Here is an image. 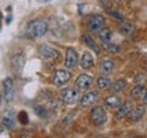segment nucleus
Listing matches in <instances>:
<instances>
[{
  "instance_id": "f257e3e1",
  "label": "nucleus",
  "mask_w": 147,
  "mask_h": 138,
  "mask_svg": "<svg viewBox=\"0 0 147 138\" xmlns=\"http://www.w3.org/2000/svg\"><path fill=\"white\" fill-rule=\"evenodd\" d=\"M89 119H90V122L93 123L94 126H97V127L105 126L106 122H108V115H106L105 108L101 105L93 107L89 112Z\"/></svg>"
},
{
  "instance_id": "f03ea898",
  "label": "nucleus",
  "mask_w": 147,
  "mask_h": 138,
  "mask_svg": "<svg viewBox=\"0 0 147 138\" xmlns=\"http://www.w3.org/2000/svg\"><path fill=\"white\" fill-rule=\"evenodd\" d=\"M48 32V23L42 19H36L29 23L27 26V34L30 37H41Z\"/></svg>"
},
{
  "instance_id": "7ed1b4c3",
  "label": "nucleus",
  "mask_w": 147,
  "mask_h": 138,
  "mask_svg": "<svg viewBox=\"0 0 147 138\" xmlns=\"http://www.w3.org/2000/svg\"><path fill=\"white\" fill-rule=\"evenodd\" d=\"M61 100L67 105H74L79 101V89L78 88H65L61 90Z\"/></svg>"
},
{
  "instance_id": "20e7f679",
  "label": "nucleus",
  "mask_w": 147,
  "mask_h": 138,
  "mask_svg": "<svg viewBox=\"0 0 147 138\" xmlns=\"http://www.w3.org/2000/svg\"><path fill=\"white\" fill-rule=\"evenodd\" d=\"M105 25V18L102 15H93L91 18L89 19L87 22V29H89V32L91 33H95L101 30L102 27Z\"/></svg>"
},
{
  "instance_id": "39448f33",
  "label": "nucleus",
  "mask_w": 147,
  "mask_h": 138,
  "mask_svg": "<svg viewBox=\"0 0 147 138\" xmlns=\"http://www.w3.org/2000/svg\"><path fill=\"white\" fill-rule=\"evenodd\" d=\"M71 73L68 70H57L55 75H53V84L56 86H63L71 80Z\"/></svg>"
},
{
  "instance_id": "423d86ee",
  "label": "nucleus",
  "mask_w": 147,
  "mask_h": 138,
  "mask_svg": "<svg viewBox=\"0 0 147 138\" xmlns=\"http://www.w3.org/2000/svg\"><path fill=\"white\" fill-rule=\"evenodd\" d=\"M40 55H41L44 59H47V60H56V59H59V56H60V53H59V51H56L55 48L49 47V45H41L40 47Z\"/></svg>"
},
{
  "instance_id": "0eeeda50",
  "label": "nucleus",
  "mask_w": 147,
  "mask_h": 138,
  "mask_svg": "<svg viewBox=\"0 0 147 138\" xmlns=\"http://www.w3.org/2000/svg\"><path fill=\"white\" fill-rule=\"evenodd\" d=\"M3 89H4V99L7 103H11L12 99H14V94H15V90H14V81L11 78H5L3 81Z\"/></svg>"
},
{
  "instance_id": "6e6552de",
  "label": "nucleus",
  "mask_w": 147,
  "mask_h": 138,
  "mask_svg": "<svg viewBox=\"0 0 147 138\" xmlns=\"http://www.w3.org/2000/svg\"><path fill=\"white\" fill-rule=\"evenodd\" d=\"M78 53H76V51L74 49V48H67V52H65V62H64V64H65V67L67 69H72V67H75L76 66V63H78Z\"/></svg>"
},
{
  "instance_id": "1a4fd4ad",
  "label": "nucleus",
  "mask_w": 147,
  "mask_h": 138,
  "mask_svg": "<svg viewBox=\"0 0 147 138\" xmlns=\"http://www.w3.org/2000/svg\"><path fill=\"white\" fill-rule=\"evenodd\" d=\"M132 109V104L128 101V103H121L120 105L116 108V114H115V118L117 120H121L124 118L128 116V114L131 112Z\"/></svg>"
},
{
  "instance_id": "9d476101",
  "label": "nucleus",
  "mask_w": 147,
  "mask_h": 138,
  "mask_svg": "<svg viewBox=\"0 0 147 138\" xmlns=\"http://www.w3.org/2000/svg\"><path fill=\"white\" fill-rule=\"evenodd\" d=\"M11 66H12V69L15 70L16 73L22 71L23 66H25V55L22 52H16L11 59Z\"/></svg>"
},
{
  "instance_id": "9b49d317",
  "label": "nucleus",
  "mask_w": 147,
  "mask_h": 138,
  "mask_svg": "<svg viewBox=\"0 0 147 138\" xmlns=\"http://www.w3.org/2000/svg\"><path fill=\"white\" fill-rule=\"evenodd\" d=\"M97 100H98V93L97 92H87L79 99V103H80L82 107H89L91 104H94Z\"/></svg>"
},
{
  "instance_id": "f8f14e48",
  "label": "nucleus",
  "mask_w": 147,
  "mask_h": 138,
  "mask_svg": "<svg viewBox=\"0 0 147 138\" xmlns=\"http://www.w3.org/2000/svg\"><path fill=\"white\" fill-rule=\"evenodd\" d=\"M91 77L89 74H80L76 78V88H78L79 90H86V89H89L90 85H91Z\"/></svg>"
},
{
  "instance_id": "ddd939ff",
  "label": "nucleus",
  "mask_w": 147,
  "mask_h": 138,
  "mask_svg": "<svg viewBox=\"0 0 147 138\" xmlns=\"http://www.w3.org/2000/svg\"><path fill=\"white\" fill-rule=\"evenodd\" d=\"M144 112H146V108H144V105H138L136 108H134V109H131V112L128 114V118H129V122H132V123L139 122V120H140V119L143 118V115H144Z\"/></svg>"
},
{
  "instance_id": "4468645a",
  "label": "nucleus",
  "mask_w": 147,
  "mask_h": 138,
  "mask_svg": "<svg viewBox=\"0 0 147 138\" xmlns=\"http://www.w3.org/2000/svg\"><path fill=\"white\" fill-rule=\"evenodd\" d=\"M93 64H94V58L91 56V53L87 52V51L82 53L80 60H79V66H80V69L89 70V69L93 67Z\"/></svg>"
},
{
  "instance_id": "2eb2a0df",
  "label": "nucleus",
  "mask_w": 147,
  "mask_h": 138,
  "mask_svg": "<svg viewBox=\"0 0 147 138\" xmlns=\"http://www.w3.org/2000/svg\"><path fill=\"white\" fill-rule=\"evenodd\" d=\"M115 69V63L109 60V59H104V60H101L100 66H98V70H100V73L102 75H108L110 74L112 71Z\"/></svg>"
},
{
  "instance_id": "dca6fc26",
  "label": "nucleus",
  "mask_w": 147,
  "mask_h": 138,
  "mask_svg": "<svg viewBox=\"0 0 147 138\" xmlns=\"http://www.w3.org/2000/svg\"><path fill=\"white\" fill-rule=\"evenodd\" d=\"M15 122H16V119H15V115H14V111H7L3 115V126L7 128H14L15 127Z\"/></svg>"
},
{
  "instance_id": "f3484780",
  "label": "nucleus",
  "mask_w": 147,
  "mask_h": 138,
  "mask_svg": "<svg viewBox=\"0 0 147 138\" xmlns=\"http://www.w3.org/2000/svg\"><path fill=\"white\" fill-rule=\"evenodd\" d=\"M134 30H135V26L131 22H121L119 25V32L121 34H124V36H131L134 33Z\"/></svg>"
},
{
  "instance_id": "a211bd4d",
  "label": "nucleus",
  "mask_w": 147,
  "mask_h": 138,
  "mask_svg": "<svg viewBox=\"0 0 147 138\" xmlns=\"http://www.w3.org/2000/svg\"><path fill=\"white\" fill-rule=\"evenodd\" d=\"M112 37H113V34H112V30L109 27H102L101 30H98V38L102 43H109Z\"/></svg>"
},
{
  "instance_id": "6ab92c4d",
  "label": "nucleus",
  "mask_w": 147,
  "mask_h": 138,
  "mask_svg": "<svg viewBox=\"0 0 147 138\" xmlns=\"http://www.w3.org/2000/svg\"><path fill=\"white\" fill-rule=\"evenodd\" d=\"M144 93H146V88H144L143 85H140V84H136V86L131 90L132 99H136V100L138 99H143Z\"/></svg>"
},
{
  "instance_id": "aec40b11",
  "label": "nucleus",
  "mask_w": 147,
  "mask_h": 138,
  "mask_svg": "<svg viewBox=\"0 0 147 138\" xmlns=\"http://www.w3.org/2000/svg\"><path fill=\"white\" fill-rule=\"evenodd\" d=\"M105 104L108 107H110V108H117V107L121 104V99L119 97V96H116V94H113V96H108L105 100Z\"/></svg>"
},
{
  "instance_id": "412c9836",
  "label": "nucleus",
  "mask_w": 147,
  "mask_h": 138,
  "mask_svg": "<svg viewBox=\"0 0 147 138\" xmlns=\"http://www.w3.org/2000/svg\"><path fill=\"white\" fill-rule=\"evenodd\" d=\"M97 86H98V89H101V90H106V89L110 88V80L106 75H101V77H98V80H97Z\"/></svg>"
},
{
  "instance_id": "4be33fe9",
  "label": "nucleus",
  "mask_w": 147,
  "mask_h": 138,
  "mask_svg": "<svg viewBox=\"0 0 147 138\" xmlns=\"http://www.w3.org/2000/svg\"><path fill=\"white\" fill-rule=\"evenodd\" d=\"M127 88V81L124 78H119V80L115 81V84L112 85V90L115 93H119V92H123Z\"/></svg>"
},
{
  "instance_id": "5701e85b",
  "label": "nucleus",
  "mask_w": 147,
  "mask_h": 138,
  "mask_svg": "<svg viewBox=\"0 0 147 138\" xmlns=\"http://www.w3.org/2000/svg\"><path fill=\"white\" fill-rule=\"evenodd\" d=\"M83 43L87 45L89 48H91V49H94V52L95 53H98L100 52V48L97 47V44H95V41L93 40V38L90 37L89 34H84L83 36Z\"/></svg>"
},
{
  "instance_id": "b1692460",
  "label": "nucleus",
  "mask_w": 147,
  "mask_h": 138,
  "mask_svg": "<svg viewBox=\"0 0 147 138\" xmlns=\"http://www.w3.org/2000/svg\"><path fill=\"white\" fill-rule=\"evenodd\" d=\"M102 47H104V49H105V51H108V52H112V53L119 52V51H120V48L117 47L116 44H112L110 41H109V43H102Z\"/></svg>"
},
{
  "instance_id": "393cba45",
  "label": "nucleus",
  "mask_w": 147,
  "mask_h": 138,
  "mask_svg": "<svg viewBox=\"0 0 147 138\" xmlns=\"http://www.w3.org/2000/svg\"><path fill=\"white\" fill-rule=\"evenodd\" d=\"M135 84H140V85H143L144 82L147 81V75L143 74V73H139V74H136V77H135Z\"/></svg>"
},
{
  "instance_id": "a878e982",
  "label": "nucleus",
  "mask_w": 147,
  "mask_h": 138,
  "mask_svg": "<svg viewBox=\"0 0 147 138\" xmlns=\"http://www.w3.org/2000/svg\"><path fill=\"white\" fill-rule=\"evenodd\" d=\"M18 120L22 123V124H26L29 122V116H27V114L25 111H21L18 114Z\"/></svg>"
},
{
  "instance_id": "bb28decb",
  "label": "nucleus",
  "mask_w": 147,
  "mask_h": 138,
  "mask_svg": "<svg viewBox=\"0 0 147 138\" xmlns=\"http://www.w3.org/2000/svg\"><path fill=\"white\" fill-rule=\"evenodd\" d=\"M36 112L42 118L47 116V111H45V108H42V107H36Z\"/></svg>"
},
{
  "instance_id": "cd10ccee",
  "label": "nucleus",
  "mask_w": 147,
  "mask_h": 138,
  "mask_svg": "<svg viewBox=\"0 0 147 138\" xmlns=\"http://www.w3.org/2000/svg\"><path fill=\"white\" fill-rule=\"evenodd\" d=\"M109 14H110L112 16H115V18H117V19H123V15H121V14H117L116 11H110Z\"/></svg>"
},
{
  "instance_id": "c85d7f7f",
  "label": "nucleus",
  "mask_w": 147,
  "mask_h": 138,
  "mask_svg": "<svg viewBox=\"0 0 147 138\" xmlns=\"http://www.w3.org/2000/svg\"><path fill=\"white\" fill-rule=\"evenodd\" d=\"M142 100H143V103H144V104L147 105V89H146V93H144V96H143Z\"/></svg>"
},
{
  "instance_id": "c756f323",
  "label": "nucleus",
  "mask_w": 147,
  "mask_h": 138,
  "mask_svg": "<svg viewBox=\"0 0 147 138\" xmlns=\"http://www.w3.org/2000/svg\"><path fill=\"white\" fill-rule=\"evenodd\" d=\"M3 131H4V126H3V124H0V134L3 133Z\"/></svg>"
},
{
  "instance_id": "7c9ffc66",
  "label": "nucleus",
  "mask_w": 147,
  "mask_h": 138,
  "mask_svg": "<svg viewBox=\"0 0 147 138\" xmlns=\"http://www.w3.org/2000/svg\"><path fill=\"white\" fill-rule=\"evenodd\" d=\"M40 1H42V3H47V1H51V0H40Z\"/></svg>"
},
{
  "instance_id": "2f4dec72",
  "label": "nucleus",
  "mask_w": 147,
  "mask_h": 138,
  "mask_svg": "<svg viewBox=\"0 0 147 138\" xmlns=\"http://www.w3.org/2000/svg\"><path fill=\"white\" fill-rule=\"evenodd\" d=\"M0 22H1V14H0ZM0 25H1V23H0Z\"/></svg>"
},
{
  "instance_id": "473e14b6",
  "label": "nucleus",
  "mask_w": 147,
  "mask_h": 138,
  "mask_svg": "<svg viewBox=\"0 0 147 138\" xmlns=\"http://www.w3.org/2000/svg\"><path fill=\"white\" fill-rule=\"evenodd\" d=\"M0 103H1V93H0Z\"/></svg>"
}]
</instances>
